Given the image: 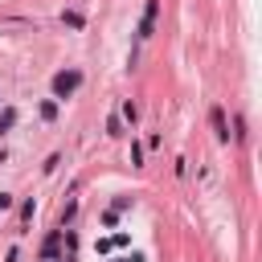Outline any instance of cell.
<instances>
[{"label": "cell", "instance_id": "cell-12", "mask_svg": "<svg viewBox=\"0 0 262 262\" xmlns=\"http://www.w3.org/2000/svg\"><path fill=\"white\" fill-rule=\"evenodd\" d=\"M8 205H12V196H8V192H0V209H8Z\"/></svg>", "mask_w": 262, "mask_h": 262}, {"label": "cell", "instance_id": "cell-2", "mask_svg": "<svg viewBox=\"0 0 262 262\" xmlns=\"http://www.w3.org/2000/svg\"><path fill=\"white\" fill-rule=\"evenodd\" d=\"M156 12H160V0H147V4H143V20H139V41L151 37V29H156Z\"/></svg>", "mask_w": 262, "mask_h": 262}, {"label": "cell", "instance_id": "cell-3", "mask_svg": "<svg viewBox=\"0 0 262 262\" xmlns=\"http://www.w3.org/2000/svg\"><path fill=\"white\" fill-rule=\"evenodd\" d=\"M209 119H213L217 139H221V143H229V123H225V111H221V106H213V111H209Z\"/></svg>", "mask_w": 262, "mask_h": 262}, {"label": "cell", "instance_id": "cell-4", "mask_svg": "<svg viewBox=\"0 0 262 262\" xmlns=\"http://www.w3.org/2000/svg\"><path fill=\"white\" fill-rule=\"evenodd\" d=\"M57 250H61V229H53V233L45 237V246H41V254H45V262H53V258H57Z\"/></svg>", "mask_w": 262, "mask_h": 262}, {"label": "cell", "instance_id": "cell-13", "mask_svg": "<svg viewBox=\"0 0 262 262\" xmlns=\"http://www.w3.org/2000/svg\"><path fill=\"white\" fill-rule=\"evenodd\" d=\"M53 262H57V258H53Z\"/></svg>", "mask_w": 262, "mask_h": 262}, {"label": "cell", "instance_id": "cell-11", "mask_svg": "<svg viewBox=\"0 0 262 262\" xmlns=\"http://www.w3.org/2000/svg\"><path fill=\"white\" fill-rule=\"evenodd\" d=\"M127 205H131V196H115V205H111V213H123Z\"/></svg>", "mask_w": 262, "mask_h": 262}, {"label": "cell", "instance_id": "cell-10", "mask_svg": "<svg viewBox=\"0 0 262 262\" xmlns=\"http://www.w3.org/2000/svg\"><path fill=\"white\" fill-rule=\"evenodd\" d=\"M131 164H135V168L143 164V147H139V143H131Z\"/></svg>", "mask_w": 262, "mask_h": 262}, {"label": "cell", "instance_id": "cell-1", "mask_svg": "<svg viewBox=\"0 0 262 262\" xmlns=\"http://www.w3.org/2000/svg\"><path fill=\"white\" fill-rule=\"evenodd\" d=\"M82 86V70H57L53 74V98H70Z\"/></svg>", "mask_w": 262, "mask_h": 262}, {"label": "cell", "instance_id": "cell-5", "mask_svg": "<svg viewBox=\"0 0 262 262\" xmlns=\"http://www.w3.org/2000/svg\"><path fill=\"white\" fill-rule=\"evenodd\" d=\"M41 119H45V123H53V119H57V102H53V98H49V102H41Z\"/></svg>", "mask_w": 262, "mask_h": 262}, {"label": "cell", "instance_id": "cell-14", "mask_svg": "<svg viewBox=\"0 0 262 262\" xmlns=\"http://www.w3.org/2000/svg\"><path fill=\"white\" fill-rule=\"evenodd\" d=\"M127 262H131V258H127Z\"/></svg>", "mask_w": 262, "mask_h": 262}, {"label": "cell", "instance_id": "cell-8", "mask_svg": "<svg viewBox=\"0 0 262 262\" xmlns=\"http://www.w3.org/2000/svg\"><path fill=\"white\" fill-rule=\"evenodd\" d=\"M61 20H66L70 29H82V25H86V20H82V12H61Z\"/></svg>", "mask_w": 262, "mask_h": 262}, {"label": "cell", "instance_id": "cell-7", "mask_svg": "<svg viewBox=\"0 0 262 262\" xmlns=\"http://www.w3.org/2000/svg\"><path fill=\"white\" fill-rule=\"evenodd\" d=\"M16 123V106H4V115H0V131H8Z\"/></svg>", "mask_w": 262, "mask_h": 262}, {"label": "cell", "instance_id": "cell-9", "mask_svg": "<svg viewBox=\"0 0 262 262\" xmlns=\"http://www.w3.org/2000/svg\"><path fill=\"white\" fill-rule=\"evenodd\" d=\"M29 221H33V201H25V205H20V225H29Z\"/></svg>", "mask_w": 262, "mask_h": 262}, {"label": "cell", "instance_id": "cell-6", "mask_svg": "<svg viewBox=\"0 0 262 262\" xmlns=\"http://www.w3.org/2000/svg\"><path fill=\"white\" fill-rule=\"evenodd\" d=\"M106 135H123V115H111L106 119Z\"/></svg>", "mask_w": 262, "mask_h": 262}]
</instances>
